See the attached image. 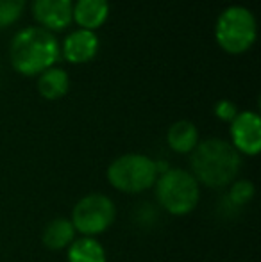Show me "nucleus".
I'll use <instances>...</instances> for the list:
<instances>
[{
	"instance_id": "11",
	"label": "nucleus",
	"mask_w": 261,
	"mask_h": 262,
	"mask_svg": "<svg viewBox=\"0 0 261 262\" xmlns=\"http://www.w3.org/2000/svg\"><path fill=\"white\" fill-rule=\"evenodd\" d=\"M42 241L49 250L68 248V246L75 241V228H73L72 221L65 220V217H56V220H52L43 228Z\"/></svg>"
},
{
	"instance_id": "16",
	"label": "nucleus",
	"mask_w": 261,
	"mask_h": 262,
	"mask_svg": "<svg viewBox=\"0 0 261 262\" xmlns=\"http://www.w3.org/2000/svg\"><path fill=\"white\" fill-rule=\"evenodd\" d=\"M252 194H254V186L251 182H247V180H240V182L233 184L229 196L236 205H244L251 200Z\"/></svg>"
},
{
	"instance_id": "10",
	"label": "nucleus",
	"mask_w": 261,
	"mask_h": 262,
	"mask_svg": "<svg viewBox=\"0 0 261 262\" xmlns=\"http://www.w3.org/2000/svg\"><path fill=\"white\" fill-rule=\"evenodd\" d=\"M109 14L108 0H77L73 6V20L81 29L93 31L104 25Z\"/></svg>"
},
{
	"instance_id": "12",
	"label": "nucleus",
	"mask_w": 261,
	"mask_h": 262,
	"mask_svg": "<svg viewBox=\"0 0 261 262\" xmlns=\"http://www.w3.org/2000/svg\"><path fill=\"white\" fill-rule=\"evenodd\" d=\"M167 141L174 152L177 154H190L198 145V132L197 127L188 120L175 121L170 128H168Z\"/></svg>"
},
{
	"instance_id": "17",
	"label": "nucleus",
	"mask_w": 261,
	"mask_h": 262,
	"mask_svg": "<svg viewBox=\"0 0 261 262\" xmlns=\"http://www.w3.org/2000/svg\"><path fill=\"white\" fill-rule=\"evenodd\" d=\"M215 114L220 118L222 121H233L236 118L238 111H236V105L229 100H220L218 104L215 105Z\"/></svg>"
},
{
	"instance_id": "3",
	"label": "nucleus",
	"mask_w": 261,
	"mask_h": 262,
	"mask_svg": "<svg viewBox=\"0 0 261 262\" xmlns=\"http://www.w3.org/2000/svg\"><path fill=\"white\" fill-rule=\"evenodd\" d=\"M156 196L167 212L185 216L197 207L200 189L195 177L185 169H167L156 180Z\"/></svg>"
},
{
	"instance_id": "2",
	"label": "nucleus",
	"mask_w": 261,
	"mask_h": 262,
	"mask_svg": "<svg viewBox=\"0 0 261 262\" xmlns=\"http://www.w3.org/2000/svg\"><path fill=\"white\" fill-rule=\"evenodd\" d=\"M61 49L56 36L43 27H27L14 34L11 41V64L22 75H38L52 68Z\"/></svg>"
},
{
	"instance_id": "5",
	"label": "nucleus",
	"mask_w": 261,
	"mask_h": 262,
	"mask_svg": "<svg viewBox=\"0 0 261 262\" xmlns=\"http://www.w3.org/2000/svg\"><path fill=\"white\" fill-rule=\"evenodd\" d=\"M157 162L142 154H126L108 168V180L122 193L136 194L149 189L157 180Z\"/></svg>"
},
{
	"instance_id": "1",
	"label": "nucleus",
	"mask_w": 261,
	"mask_h": 262,
	"mask_svg": "<svg viewBox=\"0 0 261 262\" xmlns=\"http://www.w3.org/2000/svg\"><path fill=\"white\" fill-rule=\"evenodd\" d=\"M242 157L231 143L224 139H206L192 152V175L206 187H226L236 179Z\"/></svg>"
},
{
	"instance_id": "9",
	"label": "nucleus",
	"mask_w": 261,
	"mask_h": 262,
	"mask_svg": "<svg viewBox=\"0 0 261 262\" xmlns=\"http://www.w3.org/2000/svg\"><path fill=\"white\" fill-rule=\"evenodd\" d=\"M98 52V38L93 31L77 29L63 41V55L68 62L83 64L95 57Z\"/></svg>"
},
{
	"instance_id": "4",
	"label": "nucleus",
	"mask_w": 261,
	"mask_h": 262,
	"mask_svg": "<svg viewBox=\"0 0 261 262\" xmlns=\"http://www.w3.org/2000/svg\"><path fill=\"white\" fill-rule=\"evenodd\" d=\"M258 25L247 7L231 6L220 13L215 25L216 43L227 54H244L254 45Z\"/></svg>"
},
{
	"instance_id": "6",
	"label": "nucleus",
	"mask_w": 261,
	"mask_h": 262,
	"mask_svg": "<svg viewBox=\"0 0 261 262\" xmlns=\"http://www.w3.org/2000/svg\"><path fill=\"white\" fill-rule=\"evenodd\" d=\"M116 216V207L111 198L104 194H88L75 204L72 212V225L75 232L84 237H93L106 232L113 225Z\"/></svg>"
},
{
	"instance_id": "8",
	"label": "nucleus",
	"mask_w": 261,
	"mask_h": 262,
	"mask_svg": "<svg viewBox=\"0 0 261 262\" xmlns=\"http://www.w3.org/2000/svg\"><path fill=\"white\" fill-rule=\"evenodd\" d=\"M32 13L47 31H61L73 20L72 0H34Z\"/></svg>"
},
{
	"instance_id": "7",
	"label": "nucleus",
	"mask_w": 261,
	"mask_h": 262,
	"mask_svg": "<svg viewBox=\"0 0 261 262\" xmlns=\"http://www.w3.org/2000/svg\"><path fill=\"white\" fill-rule=\"evenodd\" d=\"M231 145L236 148L238 154L256 156L261 150V120L256 113L245 111L238 113L236 118L231 121Z\"/></svg>"
},
{
	"instance_id": "13",
	"label": "nucleus",
	"mask_w": 261,
	"mask_h": 262,
	"mask_svg": "<svg viewBox=\"0 0 261 262\" xmlns=\"http://www.w3.org/2000/svg\"><path fill=\"white\" fill-rule=\"evenodd\" d=\"M70 79L68 73L61 68H49L43 73H39L38 91L47 100H59L68 93Z\"/></svg>"
},
{
	"instance_id": "14",
	"label": "nucleus",
	"mask_w": 261,
	"mask_h": 262,
	"mask_svg": "<svg viewBox=\"0 0 261 262\" xmlns=\"http://www.w3.org/2000/svg\"><path fill=\"white\" fill-rule=\"evenodd\" d=\"M68 262H106V252L93 237H81L68 246Z\"/></svg>"
},
{
	"instance_id": "15",
	"label": "nucleus",
	"mask_w": 261,
	"mask_h": 262,
	"mask_svg": "<svg viewBox=\"0 0 261 262\" xmlns=\"http://www.w3.org/2000/svg\"><path fill=\"white\" fill-rule=\"evenodd\" d=\"M25 0H0V29L9 27L20 18Z\"/></svg>"
}]
</instances>
